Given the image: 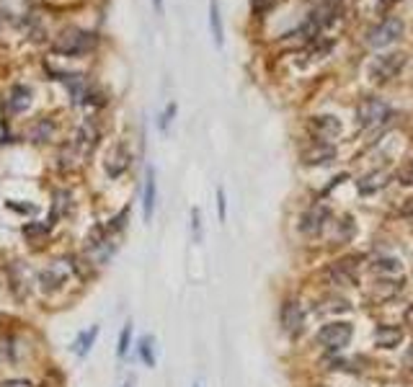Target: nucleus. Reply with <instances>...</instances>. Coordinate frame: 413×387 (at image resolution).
I'll list each match as a JSON object with an SVG mask.
<instances>
[{
  "label": "nucleus",
  "instance_id": "nucleus-1",
  "mask_svg": "<svg viewBox=\"0 0 413 387\" xmlns=\"http://www.w3.org/2000/svg\"><path fill=\"white\" fill-rule=\"evenodd\" d=\"M101 140V132L96 127L93 119H85L80 127L75 129L73 140L65 145L63 150H60V165L63 168H75V165H80V163L96 150V145Z\"/></svg>",
  "mask_w": 413,
  "mask_h": 387
},
{
  "label": "nucleus",
  "instance_id": "nucleus-2",
  "mask_svg": "<svg viewBox=\"0 0 413 387\" xmlns=\"http://www.w3.org/2000/svg\"><path fill=\"white\" fill-rule=\"evenodd\" d=\"M96 36L91 32H83L78 26H67L63 32L54 36L52 49L57 54H65V57H78V54H85L88 49H93Z\"/></svg>",
  "mask_w": 413,
  "mask_h": 387
},
{
  "label": "nucleus",
  "instance_id": "nucleus-3",
  "mask_svg": "<svg viewBox=\"0 0 413 387\" xmlns=\"http://www.w3.org/2000/svg\"><path fill=\"white\" fill-rule=\"evenodd\" d=\"M73 274H75L73 258H54V261H49V263L36 274V281H39L42 292L52 294V292L63 290Z\"/></svg>",
  "mask_w": 413,
  "mask_h": 387
},
{
  "label": "nucleus",
  "instance_id": "nucleus-4",
  "mask_svg": "<svg viewBox=\"0 0 413 387\" xmlns=\"http://www.w3.org/2000/svg\"><path fill=\"white\" fill-rule=\"evenodd\" d=\"M351 336H354V325L344 320H336L320 328L318 344L323 346V349H328V351H339V349H344V346L349 344Z\"/></svg>",
  "mask_w": 413,
  "mask_h": 387
},
{
  "label": "nucleus",
  "instance_id": "nucleus-5",
  "mask_svg": "<svg viewBox=\"0 0 413 387\" xmlns=\"http://www.w3.org/2000/svg\"><path fill=\"white\" fill-rule=\"evenodd\" d=\"M401 36H403V21L401 19H395V16H388V19H382V21L370 32L367 44L375 47V49H385V47H390V44L398 42Z\"/></svg>",
  "mask_w": 413,
  "mask_h": 387
},
{
  "label": "nucleus",
  "instance_id": "nucleus-6",
  "mask_svg": "<svg viewBox=\"0 0 413 387\" xmlns=\"http://www.w3.org/2000/svg\"><path fill=\"white\" fill-rule=\"evenodd\" d=\"M390 117V106L382 101V98H364L357 108V119H359V127L372 129L382 124L385 119Z\"/></svg>",
  "mask_w": 413,
  "mask_h": 387
},
{
  "label": "nucleus",
  "instance_id": "nucleus-7",
  "mask_svg": "<svg viewBox=\"0 0 413 387\" xmlns=\"http://www.w3.org/2000/svg\"><path fill=\"white\" fill-rule=\"evenodd\" d=\"M328 217H331L328 207L313 204L305 215L300 217V230H302L305 235H318V233H323V227L328 225Z\"/></svg>",
  "mask_w": 413,
  "mask_h": 387
},
{
  "label": "nucleus",
  "instance_id": "nucleus-8",
  "mask_svg": "<svg viewBox=\"0 0 413 387\" xmlns=\"http://www.w3.org/2000/svg\"><path fill=\"white\" fill-rule=\"evenodd\" d=\"M403 62H405V54L403 52H392V54H385L380 57L377 62L372 64V78L377 80V83H385V80H390L401 73Z\"/></svg>",
  "mask_w": 413,
  "mask_h": 387
},
{
  "label": "nucleus",
  "instance_id": "nucleus-9",
  "mask_svg": "<svg viewBox=\"0 0 413 387\" xmlns=\"http://www.w3.org/2000/svg\"><path fill=\"white\" fill-rule=\"evenodd\" d=\"M323 277H326L328 284L351 287V284H357V266L351 261H336V263H331L328 269L323 271Z\"/></svg>",
  "mask_w": 413,
  "mask_h": 387
},
{
  "label": "nucleus",
  "instance_id": "nucleus-10",
  "mask_svg": "<svg viewBox=\"0 0 413 387\" xmlns=\"http://www.w3.org/2000/svg\"><path fill=\"white\" fill-rule=\"evenodd\" d=\"M300 158H302V163H307V165H328V163H333V158H336V148H333L331 142L315 140L307 145Z\"/></svg>",
  "mask_w": 413,
  "mask_h": 387
},
{
  "label": "nucleus",
  "instance_id": "nucleus-11",
  "mask_svg": "<svg viewBox=\"0 0 413 387\" xmlns=\"http://www.w3.org/2000/svg\"><path fill=\"white\" fill-rule=\"evenodd\" d=\"M282 328L289 336L302 333V328H305V312H302V305L297 300H289L282 305Z\"/></svg>",
  "mask_w": 413,
  "mask_h": 387
},
{
  "label": "nucleus",
  "instance_id": "nucleus-12",
  "mask_svg": "<svg viewBox=\"0 0 413 387\" xmlns=\"http://www.w3.org/2000/svg\"><path fill=\"white\" fill-rule=\"evenodd\" d=\"M307 129L323 142H331V137H336L341 132V121L331 114H318V117H310L307 121Z\"/></svg>",
  "mask_w": 413,
  "mask_h": 387
},
{
  "label": "nucleus",
  "instance_id": "nucleus-13",
  "mask_svg": "<svg viewBox=\"0 0 413 387\" xmlns=\"http://www.w3.org/2000/svg\"><path fill=\"white\" fill-rule=\"evenodd\" d=\"M129 161H132V155H129V148L124 145V142H119V145H114V148H111V152H109L107 173L117 178V176H122V173L129 168Z\"/></svg>",
  "mask_w": 413,
  "mask_h": 387
},
{
  "label": "nucleus",
  "instance_id": "nucleus-14",
  "mask_svg": "<svg viewBox=\"0 0 413 387\" xmlns=\"http://www.w3.org/2000/svg\"><path fill=\"white\" fill-rule=\"evenodd\" d=\"M32 106V91L26 86H13L8 98H5V111L8 114H23Z\"/></svg>",
  "mask_w": 413,
  "mask_h": 387
},
{
  "label": "nucleus",
  "instance_id": "nucleus-15",
  "mask_svg": "<svg viewBox=\"0 0 413 387\" xmlns=\"http://www.w3.org/2000/svg\"><path fill=\"white\" fill-rule=\"evenodd\" d=\"M155 199H158V189H155V171L148 168V173H145V191H142V217H145V222L153 220V212H155Z\"/></svg>",
  "mask_w": 413,
  "mask_h": 387
},
{
  "label": "nucleus",
  "instance_id": "nucleus-16",
  "mask_svg": "<svg viewBox=\"0 0 413 387\" xmlns=\"http://www.w3.org/2000/svg\"><path fill=\"white\" fill-rule=\"evenodd\" d=\"M54 134H57V127H54L52 119H36L32 127H29V140L32 142H49L54 140Z\"/></svg>",
  "mask_w": 413,
  "mask_h": 387
},
{
  "label": "nucleus",
  "instance_id": "nucleus-17",
  "mask_svg": "<svg viewBox=\"0 0 413 387\" xmlns=\"http://www.w3.org/2000/svg\"><path fill=\"white\" fill-rule=\"evenodd\" d=\"M96 338H98V325H91V331H83V333L73 341V354L78 356V359H83V356L93 349Z\"/></svg>",
  "mask_w": 413,
  "mask_h": 387
},
{
  "label": "nucleus",
  "instance_id": "nucleus-18",
  "mask_svg": "<svg viewBox=\"0 0 413 387\" xmlns=\"http://www.w3.org/2000/svg\"><path fill=\"white\" fill-rule=\"evenodd\" d=\"M49 230H52V222H26L21 233L32 246H39L44 237L49 235Z\"/></svg>",
  "mask_w": 413,
  "mask_h": 387
},
{
  "label": "nucleus",
  "instance_id": "nucleus-19",
  "mask_svg": "<svg viewBox=\"0 0 413 387\" xmlns=\"http://www.w3.org/2000/svg\"><path fill=\"white\" fill-rule=\"evenodd\" d=\"M385 183H388V173L375 171V173H370V176H364V178L359 181V191L361 194H375V191H380Z\"/></svg>",
  "mask_w": 413,
  "mask_h": 387
},
{
  "label": "nucleus",
  "instance_id": "nucleus-20",
  "mask_svg": "<svg viewBox=\"0 0 413 387\" xmlns=\"http://www.w3.org/2000/svg\"><path fill=\"white\" fill-rule=\"evenodd\" d=\"M70 212V194L67 191H57L54 194V202H52V215H49V222H60L65 215Z\"/></svg>",
  "mask_w": 413,
  "mask_h": 387
},
{
  "label": "nucleus",
  "instance_id": "nucleus-21",
  "mask_svg": "<svg viewBox=\"0 0 413 387\" xmlns=\"http://www.w3.org/2000/svg\"><path fill=\"white\" fill-rule=\"evenodd\" d=\"M210 26H212V39L217 47H223L225 36H223V19H220V5L217 0H210Z\"/></svg>",
  "mask_w": 413,
  "mask_h": 387
},
{
  "label": "nucleus",
  "instance_id": "nucleus-22",
  "mask_svg": "<svg viewBox=\"0 0 413 387\" xmlns=\"http://www.w3.org/2000/svg\"><path fill=\"white\" fill-rule=\"evenodd\" d=\"M375 338H377V344H380L382 349H392V346L401 344L403 333L398 331V328H377Z\"/></svg>",
  "mask_w": 413,
  "mask_h": 387
},
{
  "label": "nucleus",
  "instance_id": "nucleus-23",
  "mask_svg": "<svg viewBox=\"0 0 413 387\" xmlns=\"http://www.w3.org/2000/svg\"><path fill=\"white\" fill-rule=\"evenodd\" d=\"M137 351H139V359H142L148 366L155 364V354H153V336H142V338H139Z\"/></svg>",
  "mask_w": 413,
  "mask_h": 387
},
{
  "label": "nucleus",
  "instance_id": "nucleus-24",
  "mask_svg": "<svg viewBox=\"0 0 413 387\" xmlns=\"http://www.w3.org/2000/svg\"><path fill=\"white\" fill-rule=\"evenodd\" d=\"M129 341H132V322H127V325L122 328V336H119V349H117L119 359H124V356H127Z\"/></svg>",
  "mask_w": 413,
  "mask_h": 387
},
{
  "label": "nucleus",
  "instance_id": "nucleus-25",
  "mask_svg": "<svg viewBox=\"0 0 413 387\" xmlns=\"http://www.w3.org/2000/svg\"><path fill=\"white\" fill-rule=\"evenodd\" d=\"M372 269H375V271H390V274H401V263H398L395 258H377Z\"/></svg>",
  "mask_w": 413,
  "mask_h": 387
},
{
  "label": "nucleus",
  "instance_id": "nucleus-26",
  "mask_svg": "<svg viewBox=\"0 0 413 387\" xmlns=\"http://www.w3.org/2000/svg\"><path fill=\"white\" fill-rule=\"evenodd\" d=\"M0 387H36L32 379H23V377H11V379H3Z\"/></svg>",
  "mask_w": 413,
  "mask_h": 387
},
{
  "label": "nucleus",
  "instance_id": "nucleus-27",
  "mask_svg": "<svg viewBox=\"0 0 413 387\" xmlns=\"http://www.w3.org/2000/svg\"><path fill=\"white\" fill-rule=\"evenodd\" d=\"M191 227H194V240H201V215L199 209H191Z\"/></svg>",
  "mask_w": 413,
  "mask_h": 387
},
{
  "label": "nucleus",
  "instance_id": "nucleus-28",
  "mask_svg": "<svg viewBox=\"0 0 413 387\" xmlns=\"http://www.w3.org/2000/svg\"><path fill=\"white\" fill-rule=\"evenodd\" d=\"M173 114H176V104H170L166 111H163V119H160V129H166L168 127V121L173 119Z\"/></svg>",
  "mask_w": 413,
  "mask_h": 387
},
{
  "label": "nucleus",
  "instance_id": "nucleus-29",
  "mask_svg": "<svg viewBox=\"0 0 413 387\" xmlns=\"http://www.w3.org/2000/svg\"><path fill=\"white\" fill-rule=\"evenodd\" d=\"M217 209H220V220H225V191H217Z\"/></svg>",
  "mask_w": 413,
  "mask_h": 387
},
{
  "label": "nucleus",
  "instance_id": "nucleus-30",
  "mask_svg": "<svg viewBox=\"0 0 413 387\" xmlns=\"http://www.w3.org/2000/svg\"><path fill=\"white\" fill-rule=\"evenodd\" d=\"M395 3H398V0H380V8L385 11V8H390V5H395Z\"/></svg>",
  "mask_w": 413,
  "mask_h": 387
},
{
  "label": "nucleus",
  "instance_id": "nucleus-31",
  "mask_svg": "<svg viewBox=\"0 0 413 387\" xmlns=\"http://www.w3.org/2000/svg\"><path fill=\"white\" fill-rule=\"evenodd\" d=\"M153 5H155V11L163 13V0H153Z\"/></svg>",
  "mask_w": 413,
  "mask_h": 387
},
{
  "label": "nucleus",
  "instance_id": "nucleus-32",
  "mask_svg": "<svg viewBox=\"0 0 413 387\" xmlns=\"http://www.w3.org/2000/svg\"><path fill=\"white\" fill-rule=\"evenodd\" d=\"M405 320H408V322H411V325H413V307H411V310H408V312H405Z\"/></svg>",
  "mask_w": 413,
  "mask_h": 387
},
{
  "label": "nucleus",
  "instance_id": "nucleus-33",
  "mask_svg": "<svg viewBox=\"0 0 413 387\" xmlns=\"http://www.w3.org/2000/svg\"><path fill=\"white\" fill-rule=\"evenodd\" d=\"M0 322H3V315H0Z\"/></svg>",
  "mask_w": 413,
  "mask_h": 387
},
{
  "label": "nucleus",
  "instance_id": "nucleus-34",
  "mask_svg": "<svg viewBox=\"0 0 413 387\" xmlns=\"http://www.w3.org/2000/svg\"><path fill=\"white\" fill-rule=\"evenodd\" d=\"M256 3H258V0H256Z\"/></svg>",
  "mask_w": 413,
  "mask_h": 387
}]
</instances>
